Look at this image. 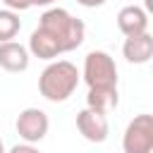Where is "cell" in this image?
I'll list each match as a JSON object with an SVG mask.
<instances>
[{
    "instance_id": "obj_15",
    "label": "cell",
    "mask_w": 153,
    "mask_h": 153,
    "mask_svg": "<svg viewBox=\"0 0 153 153\" xmlns=\"http://www.w3.org/2000/svg\"><path fill=\"white\" fill-rule=\"evenodd\" d=\"M55 0H31V7L36 5V7H48V5H53Z\"/></svg>"
},
{
    "instance_id": "obj_1",
    "label": "cell",
    "mask_w": 153,
    "mask_h": 153,
    "mask_svg": "<svg viewBox=\"0 0 153 153\" xmlns=\"http://www.w3.org/2000/svg\"><path fill=\"white\" fill-rule=\"evenodd\" d=\"M38 29H41L43 33H48V36L57 43L60 53H72V50H76V48L84 43V38H86V26H84V22L76 19V17H72L65 7H50V10H45V12L38 17Z\"/></svg>"
},
{
    "instance_id": "obj_9",
    "label": "cell",
    "mask_w": 153,
    "mask_h": 153,
    "mask_svg": "<svg viewBox=\"0 0 153 153\" xmlns=\"http://www.w3.org/2000/svg\"><path fill=\"white\" fill-rule=\"evenodd\" d=\"M117 29L124 36H139L148 31V14L139 5H127L117 12Z\"/></svg>"
},
{
    "instance_id": "obj_10",
    "label": "cell",
    "mask_w": 153,
    "mask_h": 153,
    "mask_svg": "<svg viewBox=\"0 0 153 153\" xmlns=\"http://www.w3.org/2000/svg\"><path fill=\"white\" fill-rule=\"evenodd\" d=\"M120 103V93H117V86H100V88H88V96H86V108H93V110H100V112H110L115 110Z\"/></svg>"
},
{
    "instance_id": "obj_13",
    "label": "cell",
    "mask_w": 153,
    "mask_h": 153,
    "mask_svg": "<svg viewBox=\"0 0 153 153\" xmlns=\"http://www.w3.org/2000/svg\"><path fill=\"white\" fill-rule=\"evenodd\" d=\"M7 153H41L33 143H17V146H12Z\"/></svg>"
},
{
    "instance_id": "obj_6",
    "label": "cell",
    "mask_w": 153,
    "mask_h": 153,
    "mask_svg": "<svg viewBox=\"0 0 153 153\" xmlns=\"http://www.w3.org/2000/svg\"><path fill=\"white\" fill-rule=\"evenodd\" d=\"M76 129L88 143H103L110 134L108 115L93 108H84L76 112Z\"/></svg>"
},
{
    "instance_id": "obj_2",
    "label": "cell",
    "mask_w": 153,
    "mask_h": 153,
    "mask_svg": "<svg viewBox=\"0 0 153 153\" xmlns=\"http://www.w3.org/2000/svg\"><path fill=\"white\" fill-rule=\"evenodd\" d=\"M79 69L69 60H50L38 76V91L50 103H65L79 86Z\"/></svg>"
},
{
    "instance_id": "obj_5",
    "label": "cell",
    "mask_w": 153,
    "mask_h": 153,
    "mask_svg": "<svg viewBox=\"0 0 153 153\" xmlns=\"http://www.w3.org/2000/svg\"><path fill=\"white\" fill-rule=\"evenodd\" d=\"M14 129L24 143H38L45 139V134L50 129V120L41 108H24L17 115Z\"/></svg>"
},
{
    "instance_id": "obj_3",
    "label": "cell",
    "mask_w": 153,
    "mask_h": 153,
    "mask_svg": "<svg viewBox=\"0 0 153 153\" xmlns=\"http://www.w3.org/2000/svg\"><path fill=\"white\" fill-rule=\"evenodd\" d=\"M88 88L117 86V65L105 50H91L84 57V69L79 72Z\"/></svg>"
},
{
    "instance_id": "obj_16",
    "label": "cell",
    "mask_w": 153,
    "mask_h": 153,
    "mask_svg": "<svg viewBox=\"0 0 153 153\" xmlns=\"http://www.w3.org/2000/svg\"><path fill=\"white\" fill-rule=\"evenodd\" d=\"M0 153H7V151H5V143H2V139H0Z\"/></svg>"
},
{
    "instance_id": "obj_8",
    "label": "cell",
    "mask_w": 153,
    "mask_h": 153,
    "mask_svg": "<svg viewBox=\"0 0 153 153\" xmlns=\"http://www.w3.org/2000/svg\"><path fill=\"white\" fill-rule=\"evenodd\" d=\"M29 48L17 43V41H5L0 43V67L5 72H12V74H19L24 69H29Z\"/></svg>"
},
{
    "instance_id": "obj_11",
    "label": "cell",
    "mask_w": 153,
    "mask_h": 153,
    "mask_svg": "<svg viewBox=\"0 0 153 153\" xmlns=\"http://www.w3.org/2000/svg\"><path fill=\"white\" fill-rule=\"evenodd\" d=\"M22 29V19H19V12H12V10H0V43L5 41H14V36L19 33Z\"/></svg>"
},
{
    "instance_id": "obj_14",
    "label": "cell",
    "mask_w": 153,
    "mask_h": 153,
    "mask_svg": "<svg viewBox=\"0 0 153 153\" xmlns=\"http://www.w3.org/2000/svg\"><path fill=\"white\" fill-rule=\"evenodd\" d=\"M81 7H88V10H93V7H100V5H105L108 0H76Z\"/></svg>"
},
{
    "instance_id": "obj_4",
    "label": "cell",
    "mask_w": 153,
    "mask_h": 153,
    "mask_svg": "<svg viewBox=\"0 0 153 153\" xmlns=\"http://www.w3.org/2000/svg\"><path fill=\"white\" fill-rule=\"evenodd\" d=\"M124 153H151L153 151V115H136L122 134Z\"/></svg>"
},
{
    "instance_id": "obj_7",
    "label": "cell",
    "mask_w": 153,
    "mask_h": 153,
    "mask_svg": "<svg viewBox=\"0 0 153 153\" xmlns=\"http://www.w3.org/2000/svg\"><path fill=\"white\" fill-rule=\"evenodd\" d=\"M122 55L131 65H146L153 57V36L148 31L139 36H127L122 43Z\"/></svg>"
},
{
    "instance_id": "obj_12",
    "label": "cell",
    "mask_w": 153,
    "mask_h": 153,
    "mask_svg": "<svg viewBox=\"0 0 153 153\" xmlns=\"http://www.w3.org/2000/svg\"><path fill=\"white\" fill-rule=\"evenodd\" d=\"M2 2H5V7L12 10V12H24V10L31 7V0H2Z\"/></svg>"
}]
</instances>
